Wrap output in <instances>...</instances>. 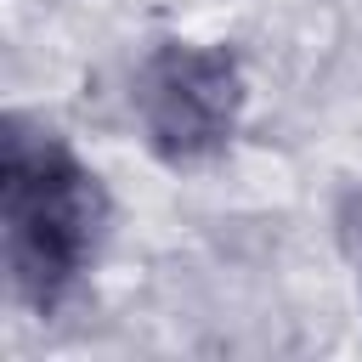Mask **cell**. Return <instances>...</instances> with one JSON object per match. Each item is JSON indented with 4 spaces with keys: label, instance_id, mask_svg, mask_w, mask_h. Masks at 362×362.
Returning <instances> with one entry per match:
<instances>
[{
    "label": "cell",
    "instance_id": "cell-1",
    "mask_svg": "<svg viewBox=\"0 0 362 362\" xmlns=\"http://www.w3.org/2000/svg\"><path fill=\"white\" fill-rule=\"evenodd\" d=\"M107 226L102 181L23 113L0 119V255L17 300L51 317L96 260Z\"/></svg>",
    "mask_w": 362,
    "mask_h": 362
},
{
    "label": "cell",
    "instance_id": "cell-2",
    "mask_svg": "<svg viewBox=\"0 0 362 362\" xmlns=\"http://www.w3.org/2000/svg\"><path fill=\"white\" fill-rule=\"evenodd\" d=\"M136 119L164 164L215 158L243 119V68L221 45H158L136 74Z\"/></svg>",
    "mask_w": 362,
    "mask_h": 362
}]
</instances>
